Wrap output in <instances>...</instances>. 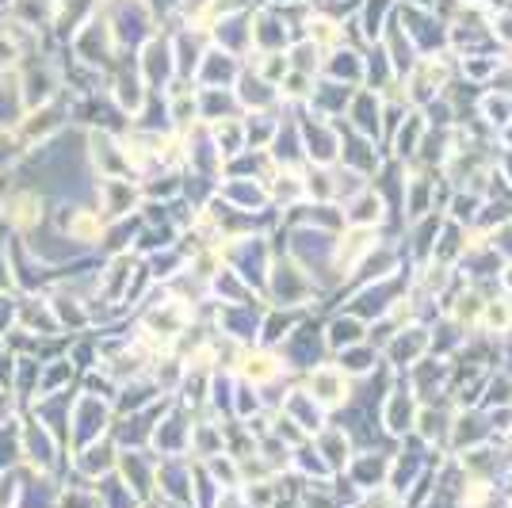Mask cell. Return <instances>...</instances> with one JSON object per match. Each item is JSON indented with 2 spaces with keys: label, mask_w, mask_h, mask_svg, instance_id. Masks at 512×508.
I'll return each mask as SVG.
<instances>
[{
  "label": "cell",
  "mask_w": 512,
  "mask_h": 508,
  "mask_svg": "<svg viewBox=\"0 0 512 508\" xmlns=\"http://www.w3.org/2000/svg\"><path fill=\"white\" fill-rule=\"evenodd\" d=\"M111 46H115V35H111V23L107 16H88L81 27H77V35H73V50H77V58L88 65H100L111 58Z\"/></svg>",
  "instance_id": "cell-1"
},
{
  "label": "cell",
  "mask_w": 512,
  "mask_h": 508,
  "mask_svg": "<svg viewBox=\"0 0 512 508\" xmlns=\"http://www.w3.org/2000/svg\"><path fill=\"white\" fill-rule=\"evenodd\" d=\"M62 123H65V115L58 111V107L39 104V107H27V111H23L20 127L12 130V134H16V142H20V146H35V138L46 142L50 134H58V130H62Z\"/></svg>",
  "instance_id": "cell-2"
},
{
  "label": "cell",
  "mask_w": 512,
  "mask_h": 508,
  "mask_svg": "<svg viewBox=\"0 0 512 508\" xmlns=\"http://www.w3.org/2000/svg\"><path fill=\"white\" fill-rule=\"evenodd\" d=\"M0 214H4V222H8L12 233H31L43 222V199H39L35 191H12V195L4 199Z\"/></svg>",
  "instance_id": "cell-3"
},
{
  "label": "cell",
  "mask_w": 512,
  "mask_h": 508,
  "mask_svg": "<svg viewBox=\"0 0 512 508\" xmlns=\"http://www.w3.org/2000/svg\"><path fill=\"white\" fill-rule=\"evenodd\" d=\"M100 195L107 203H100V218H123V214L138 203V188H130L127 180H115V176H104L100 180Z\"/></svg>",
  "instance_id": "cell-4"
},
{
  "label": "cell",
  "mask_w": 512,
  "mask_h": 508,
  "mask_svg": "<svg viewBox=\"0 0 512 508\" xmlns=\"http://www.w3.org/2000/svg\"><path fill=\"white\" fill-rule=\"evenodd\" d=\"M65 233L81 245H100L104 241V218H100V211L73 207V211H65Z\"/></svg>",
  "instance_id": "cell-5"
},
{
  "label": "cell",
  "mask_w": 512,
  "mask_h": 508,
  "mask_svg": "<svg viewBox=\"0 0 512 508\" xmlns=\"http://www.w3.org/2000/svg\"><path fill=\"white\" fill-rule=\"evenodd\" d=\"M62 4L65 0H12V16L27 27H43V23H54L62 16Z\"/></svg>",
  "instance_id": "cell-6"
},
{
  "label": "cell",
  "mask_w": 512,
  "mask_h": 508,
  "mask_svg": "<svg viewBox=\"0 0 512 508\" xmlns=\"http://www.w3.org/2000/svg\"><path fill=\"white\" fill-rule=\"evenodd\" d=\"M142 77H119L115 81V104L119 111H127V115H138V107H142Z\"/></svg>",
  "instance_id": "cell-7"
},
{
  "label": "cell",
  "mask_w": 512,
  "mask_h": 508,
  "mask_svg": "<svg viewBox=\"0 0 512 508\" xmlns=\"http://www.w3.org/2000/svg\"><path fill=\"white\" fill-rule=\"evenodd\" d=\"M20 149H23V146L16 142V134H12V130L0 127V172H4L8 165H12V157H16Z\"/></svg>",
  "instance_id": "cell-8"
},
{
  "label": "cell",
  "mask_w": 512,
  "mask_h": 508,
  "mask_svg": "<svg viewBox=\"0 0 512 508\" xmlns=\"http://www.w3.org/2000/svg\"><path fill=\"white\" fill-rule=\"evenodd\" d=\"M16 58H20V54H16V43H12L8 35H0V77H4V73L16 65Z\"/></svg>",
  "instance_id": "cell-9"
}]
</instances>
